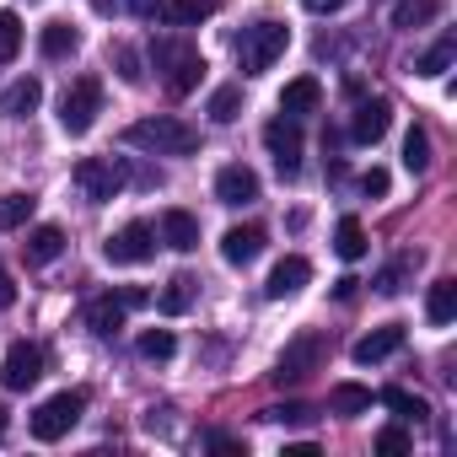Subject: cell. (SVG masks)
Here are the masks:
<instances>
[{
	"label": "cell",
	"instance_id": "cell-17",
	"mask_svg": "<svg viewBox=\"0 0 457 457\" xmlns=\"http://www.w3.org/2000/svg\"><path fill=\"white\" fill-rule=\"evenodd\" d=\"M38 103H44V81L38 76H22V81H12L6 92H0V113L6 119H28Z\"/></svg>",
	"mask_w": 457,
	"mask_h": 457
},
{
	"label": "cell",
	"instance_id": "cell-39",
	"mask_svg": "<svg viewBox=\"0 0 457 457\" xmlns=\"http://www.w3.org/2000/svg\"><path fill=\"white\" fill-rule=\"evenodd\" d=\"M361 188H366V194H371V199H382V194H387V188H393V178H387V172H382V167H371V172H366V178H361Z\"/></svg>",
	"mask_w": 457,
	"mask_h": 457
},
{
	"label": "cell",
	"instance_id": "cell-32",
	"mask_svg": "<svg viewBox=\"0 0 457 457\" xmlns=\"http://www.w3.org/2000/svg\"><path fill=\"white\" fill-rule=\"evenodd\" d=\"M243 113V87H215L210 92V119L215 124H232Z\"/></svg>",
	"mask_w": 457,
	"mask_h": 457
},
{
	"label": "cell",
	"instance_id": "cell-42",
	"mask_svg": "<svg viewBox=\"0 0 457 457\" xmlns=\"http://www.w3.org/2000/svg\"><path fill=\"white\" fill-rule=\"evenodd\" d=\"M302 6H307V12H318V17H328V12H345L350 0H302Z\"/></svg>",
	"mask_w": 457,
	"mask_h": 457
},
{
	"label": "cell",
	"instance_id": "cell-18",
	"mask_svg": "<svg viewBox=\"0 0 457 457\" xmlns=\"http://www.w3.org/2000/svg\"><path fill=\"white\" fill-rule=\"evenodd\" d=\"M162 243L178 248V253H194V248H199V220H194L188 210H167V215H162Z\"/></svg>",
	"mask_w": 457,
	"mask_h": 457
},
{
	"label": "cell",
	"instance_id": "cell-43",
	"mask_svg": "<svg viewBox=\"0 0 457 457\" xmlns=\"http://www.w3.org/2000/svg\"><path fill=\"white\" fill-rule=\"evenodd\" d=\"M17 302V280L6 275V264H0V307H12Z\"/></svg>",
	"mask_w": 457,
	"mask_h": 457
},
{
	"label": "cell",
	"instance_id": "cell-12",
	"mask_svg": "<svg viewBox=\"0 0 457 457\" xmlns=\"http://www.w3.org/2000/svg\"><path fill=\"white\" fill-rule=\"evenodd\" d=\"M387 124H393L387 97H366V103L355 108V119H350V140H355V145H377V140L387 135Z\"/></svg>",
	"mask_w": 457,
	"mask_h": 457
},
{
	"label": "cell",
	"instance_id": "cell-31",
	"mask_svg": "<svg viewBox=\"0 0 457 457\" xmlns=\"http://www.w3.org/2000/svg\"><path fill=\"white\" fill-rule=\"evenodd\" d=\"M403 167H409L414 178H420V172H430V135H425L420 124L403 135Z\"/></svg>",
	"mask_w": 457,
	"mask_h": 457
},
{
	"label": "cell",
	"instance_id": "cell-14",
	"mask_svg": "<svg viewBox=\"0 0 457 457\" xmlns=\"http://www.w3.org/2000/svg\"><path fill=\"white\" fill-rule=\"evenodd\" d=\"M403 350V323H382L377 334H366V339H355V366H377V361H387V355H398Z\"/></svg>",
	"mask_w": 457,
	"mask_h": 457
},
{
	"label": "cell",
	"instance_id": "cell-19",
	"mask_svg": "<svg viewBox=\"0 0 457 457\" xmlns=\"http://www.w3.org/2000/svg\"><path fill=\"white\" fill-rule=\"evenodd\" d=\"M215 12H220L215 0H162V22H172V28H199Z\"/></svg>",
	"mask_w": 457,
	"mask_h": 457
},
{
	"label": "cell",
	"instance_id": "cell-41",
	"mask_svg": "<svg viewBox=\"0 0 457 457\" xmlns=\"http://www.w3.org/2000/svg\"><path fill=\"white\" fill-rule=\"evenodd\" d=\"M119 302H124V312H135V307H145V302H151V291H140V286H124V291H119Z\"/></svg>",
	"mask_w": 457,
	"mask_h": 457
},
{
	"label": "cell",
	"instance_id": "cell-27",
	"mask_svg": "<svg viewBox=\"0 0 457 457\" xmlns=\"http://www.w3.org/2000/svg\"><path fill=\"white\" fill-rule=\"evenodd\" d=\"M334 253H339L345 264L366 259V226H361L355 215H345V220H339V232H334Z\"/></svg>",
	"mask_w": 457,
	"mask_h": 457
},
{
	"label": "cell",
	"instance_id": "cell-40",
	"mask_svg": "<svg viewBox=\"0 0 457 457\" xmlns=\"http://www.w3.org/2000/svg\"><path fill=\"white\" fill-rule=\"evenodd\" d=\"M204 441H210L215 452H226V457H243V441H237V436H226V430H210Z\"/></svg>",
	"mask_w": 457,
	"mask_h": 457
},
{
	"label": "cell",
	"instance_id": "cell-22",
	"mask_svg": "<svg viewBox=\"0 0 457 457\" xmlns=\"http://www.w3.org/2000/svg\"><path fill=\"white\" fill-rule=\"evenodd\" d=\"M452 60H457V38L446 33V38H436L420 60H414V76H425V81H436V76H446L452 71Z\"/></svg>",
	"mask_w": 457,
	"mask_h": 457
},
{
	"label": "cell",
	"instance_id": "cell-46",
	"mask_svg": "<svg viewBox=\"0 0 457 457\" xmlns=\"http://www.w3.org/2000/svg\"><path fill=\"white\" fill-rule=\"evenodd\" d=\"M6 425H12V420H6V403H0V441H6Z\"/></svg>",
	"mask_w": 457,
	"mask_h": 457
},
{
	"label": "cell",
	"instance_id": "cell-24",
	"mask_svg": "<svg viewBox=\"0 0 457 457\" xmlns=\"http://www.w3.org/2000/svg\"><path fill=\"white\" fill-rule=\"evenodd\" d=\"M194 291H199V280H194V275H172V280H167V291L156 296V307H162L167 318H183V312L194 307Z\"/></svg>",
	"mask_w": 457,
	"mask_h": 457
},
{
	"label": "cell",
	"instance_id": "cell-37",
	"mask_svg": "<svg viewBox=\"0 0 457 457\" xmlns=\"http://www.w3.org/2000/svg\"><path fill=\"white\" fill-rule=\"evenodd\" d=\"M377 452H382V457H403V452H409V430H403V425H387V430L377 436Z\"/></svg>",
	"mask_w": 457,
	"mask_h": 457
},
{
	"label": "cell",
	"instance_id": "cell-26",
	"mask_svg": "<svg viewBox=\"0 0 457 457\" xmlns=\"http://www.w3.org/2000/svg\"><path fill=\"white\" fill-rule=\"evenodd\" d=\"M328 409L345 414V420H355V414L371 409V387H361V382H339V387L328 393Z\"/></svg>",
	"mask_w": 457,
	"mask_h": 457
},
{
	"label": "cell",
	"instance_id": "cell-4",
	"mask_svg": "<svg viewBox=\"0 0 457 457\" xmlns=\"http://www.w3.org/2000/svg\"><path fill=\"white\" fill-rule=\"evenodd\" d=\"M323 355H328V339H323V334H296V339L280 350V361H275L270 377H275L280 387H296V382H307V377L323 366Z\"/></svg>",
	"mask_w": 457,
	"mask_h": 457
},
{
	"label": "cell",
	"instance_id": "cell-5",
	"mask_svg": "<svg viewBox=\"0 0 457 457\" xmlns=\"http://www.w3.org/2000/svg\"><path fill=\"white\" fill-rule=\"evenodd\" d=\"M81 409H87V393H76V387L44 398V403L33 409V436H38V441H60V436H71L76 420H81Z\"/></svg>",
	"mask_w": 457,
	"mask_h": 457
},
{
	"label": "cell",
	"instance_id": "cell-29",
	"mask_svg": "<svg viewBox=\"0 0 457 457\" xmlns=\"http://www.w3.org/2000/svg\"><path fill=\"white\" fill-rule=\"evenodd\" d=\"M377 398H382L398 420H414V425H425V420H430V403H425V398H414V393H403V387H382Z\"/></svg>",
	"mask_w": 457,
	"mask_h": 457
},
{
	"label": "cell",
	"instance_id": "cell-13",
	"mask_svg": "<svg viewBox=\"0 0 457 457\" xmlns=\"http://www.w3.org/2000/svg\"><path fill=\"white\" fill-rule=\"evenodd\" d=\"M307 280H312V264H307L302 253H286V259L270 270V280H264V296H270V302H286V296H296Z\"/></svg>",
	"mask_w": 457,
	"mask_h": 457
},
{
	"label": "cell",
	"instance_id": "cell-28",
	"mask_svg": "<svg viewBox=\"0 0 457 457\" xmlns=\"http://www.w3.org/2000/svg\"><path fill=\"white\" fill-rule=\"evenodd\" d=\"M441 17V0H398L393 6V28H425V22H436Z\"/></svg>",
	"mask_w": 457,
	"mask_h": 457
},
{
	"label": "cell",
	"instance_id": "cell-10",
	"mask_svg": "<svg viewBox=\"0 0 457 457\" xmlns=\"http://www.w3.org/2000/svg\"><path fill=\"white\" fill-rule=\"evenodd\" d=\"M108 264H145L151 253H156V232H151V226L145 220H129L124 226V232H113L108 237Z\"/></svg>",
	"mask_w": 457,
	"mask_h": 457
},
{
	"label": "cell",
	"instance_id": "cell-7",
	"mask_svg": "<svg viewBox=\"0 0 457 457\" xmlns=\"http://www.w3.org/2000/svg\"><path fill=\"white\" fill-rule=\"evenodd\" d=\"M71 178H76V188H81L92 204L119 199V194H124V183H129V178H124V167H119V162H108V156H81Z\"/></svg>",
	"mask_w": 457,
	"mask_h": 457
},
{
	"label": "cell",
	"instance_id": "cell-35",
	"mask_svg": "<svg viewBox=\"0 0 457 457\" xmlns=\"http://www.w3.org/2000/svg\"><path fill=\"white\" fill-rule=\"evenodd\" d=\"M108 60H113V71H119V81H129V87H140V81H145L140 54H135L129 44H113V54H108Z\"/></svg>",
	"mask_w": 457,
	"mask_h": 457
},
{
	"label": "cell",
	"instance_id": "cell-33",
	"mask_svg": "<svg viewBox=\"0 0 457 457\" xmlns=\"http://www.w3.org/2000/svg\"><path fill=\"white\" fill-rule=\"evenodd\" d=\"M22 49V17L17 12H0V65H12Z\"/></svg>",
	"mask_w": 457,
	"mask_h": 457
},
{
	"label": "cell",
	"instance_id": "cell-20",
	"mask_svg": "<svg viewBox=\"0 0 457 457\" xmlns=\"http://www.w3.org/2000/svg\"><path fill=\"white\" fill-rule=\"evenodd\" d=\"M38 49H44V60H65V54L81 49V28H71V22H44Z\"/></svg>",
	"mask_w": 457,
	"mask_h": 457
},
{
	"label": "cell",
	"instance_id": "cell-36",
	"mask_svg": "<svg viewBox=\"0 0 457 457\" xmlns=\"http://www.w3.org/2000/svg\"><path fill=\"white\" fill-rule=\"evenodd\" d=\"M264 420H275V425H312V420H318V409L296 398V403H275V409H264Z\"/></svg>",
	"mask_w": 457,
	"mask_h": 457
},
{
	"label": "cell",
	"instance_id": "cell-30",
	"mask_svg": "<svg viewBox=\"0 0 457 457\" xmlns=\"http://www.w3.org/2000/svg\"><path fill=\"white\" fill-rule=\"evenodd\" d=\"M33 194H6V199H0V232H22V226L33 220Z\"/></svg>",
	"mask_w": 457,
	"mask_h": 457
},
{
	"label": "cell",
	"instance_id": "cell-3",
	"mask_svg": "<svg viewBox=\"0 0 457 457\" xmlns=\"http://www.w3.org/2000/svg\"><path fill=\"white\" fill-rule=\"evenodd\" d=\"M286 44H291V28L275 22V17L243 28V38H237V65H243V76H264V71L286 54Z\"/></svg>",
	"mask_w": 457,
	"mask_h": 457
},
{
	"label": "cell",
	"instance_id": "cell-15",
	"mask_svg": "<svg viewBox=\"0 0 457 457\" xmlns=\"http://www.w3.org/2000/svg\"><path fill=\"white\" fill-rule=\"evenodd\" d=\"M264 226H232V232H226L220 237V259L226 264H253L259 253H264Z\"/></svg>",
	"mask_w": 457,
	"mask_h": 457
},
{
	"label": "cell",
	"instance_id": "cell-38",
	"mask_svg": "<svg viewBox=\"0 0 457 457\" xmlns=\"http://www.w3.org/2000/svg\"><path fill=\"white\" fill-rule=\"evenodd\" d=\"M403 270H409V259H398V264H387V270L377 275V291H382V296H398V291H403Z\"/></svg>",
	"mask_w": 457,
	"mask_h": 457
},
{
	"label": "cell",
	"instance_id": "cell-6",
	"mask_svg": "<svg viewBox=\"0 0 457 457\" xmlns=\"http://www.w3.org/2000/svg\"><path fill=\"white\" fill-rule=\"evenodd\" d=\"M97 113H103V81H97V76L71 81V92H65V103H60L65 135H87V129L97 124Z\"/></svg>",
	"mask_w": 457,
	"mask_h": 457
},
{
	"label": "cell",
	"instance_id": "cell-45",
	"mask_svg": "<svg viewBox=\"0 0 457 457\" xmlns=\"http://www.w3.org/2000/svg\"><path fill=\"white\" fill-rule=\"evenodd\" d=\"M355 286H361V280L345 275V280H334V296H339V302H355Z\"/></svg>",
	"mask_w": 457,
	"mask_h": 457
},
{
	"label": "cell",
	"instance_id": "cell-21",
	"mask_svg": "<svg viewBox=\"0 0 457 457\" xmlns=\"http://www.w3.org/2000/svg\"><path fill=\"white\" fill-rule=\"evenodd\" d=\"M87 328H92L97 339L119 334V328H124V302H119V296H97V302H87Z\"/></svg>",
	"mask_w": 457,
	"mask_h": 457
},
{
	"label": "cell",
	"instance_id": "cell-16",
	"mask_svg": "<svg viewBox=\"0 0 457 457\" xmlns=\"http://www.w3.org/2000/svg\"><path fill=\"white\" fill-rule=\"evenodd\" d=\"M318 103H323L318 76H296V81L280 92V113H286V119H307V113H318Z\"/></svg>",
	"mask_w": 457,
	"mask_h": 457
},
{
	"label": "cell",
	"instance_id": "cell-34",
	"mask_svg": "<svg viewBox=\"0 0 457 457\" xmlns=\"http://www.w3.org/2000/svg\"><path fill=\"white\" fill-rule=\"evenodd\" d=\"M140 355H145V361H172V355H178V339H172L167 328H145V334H140Z\"/></svg>",
	"mask_w": 457,
	"mask_h": 457
},
{
	"label": "cell",
	"instance_id": "cell-11",
	"mask_svg": "<svg viewBox=\"0 0 457 457\" xmlns=\"http://www.w3.org/2000/svg\"><path fill=\"white\" fill-rule=\"evenodd\" d=\"M215 199L232 204V210L253 204V199H259V172L243 167V162H237V167H220V172H215Z\"/></svg>",
	"mask_w": 457,
	"mask_h": 457
},
{
	"label": "cell",
	"instance_id": "cell-25",
	"mask_svg": "<svg viewBox=\"0 0 457 457\" xmlns=\"http://www.w3.org/2000/svg\"><path fill=\"white\" fill-rule=\"evenodd\" d=\"M425 318H430L436 328H446V323L457 318V280H436V286H430V296H425Z\"/></svg>",
	"mask_w": 457,
	"mask_h": 457
},
{
	"label": "cell",
	"instance_id": "cell-9",
	"mask_svg": "<svg viewBox=\"0 0 457 457\" xmlns=\"http://www.w3.org/2000/svg\"><path fill=\"white\" fill-rule=\"evenodd\" d=\"M38 377H44V350H38V345H28V339H17V345L6 350V361H0V387L28 393Z\"/></svg>",
	"mask_w": 457,
	"mask_h": 457
},
{
	"label": "cell",
	"instance_id": "cell-23",
	"mask_svg": "<svg viewBox=\"0 0 457 457\" xmlns=\"http://www.w3.org/2000/svg\"><path fill=\"white\" fill-rule=\"evenodd\" d=\"M65 253V232L60 226H33L28 232V264H54Z\"/></svg>",
	"mask_w": 457,
	"mask_h": 457
},
{
	"label": "cell",
	"instance_id": "cell-1",
	"mask_svg": "<svg viewBox=\"0 0 457 457\" xmlns=\"http://www.w3.org/2000/svg\"><path fill=\"white\" fill-rule=\"evenodd\" d=\"M124 145L129 151H151V156H194L199 151V129L183 124V119H135L124 129Z\"/></svg>",
	"mask_w": 457,
	"mask_h": 457
},
{
	"label": "cell",
	"instance_id": "cell-2",
	"mask_svg": "<svg viewBox=\"0 0 457 457\" xmlns=\"http://www.w3.org/2000/svg\"><path fill=\"white\" fill-rule=\"evenodd\" d=\"M151 65H156V76H162V87L172 97H188L199 87V76H204V54L188 38H156L151 44Z\"/></svg>",
	"mask_w": 457,
	"mask_h": 457
},
{
	"label": "cell",
	"instance_id": "cell-44",
	"mask_svg": "<svg viewBox=\"0 0 457 457\" xmlns=\"http://www.w3.org/2000/svg\"><path fill=\"white\" fill-rule=\"evenodd\" d=\"M129 12H135V17H145V22H151V17H162V0H129Z\"/></svg>",
	"mask_w": 457,
	"mask_h": 457
},
{
	"label": "cell",
	"instance_id": "cell-8",
	"mask_svg": "<svg viewBox=\"0 0 457 457\" xmlns=\"http://www.w3.org/2000/svg\"><path fill=\"white\" fill-rule=\"evenodd\" d=\"M264 145H270L280 178H296V172H302V124H296V119L275 113V119L264 124Z\"/></svg>",
	"mask_w": 457,
	"mask_h": 457
}]
</instances>
